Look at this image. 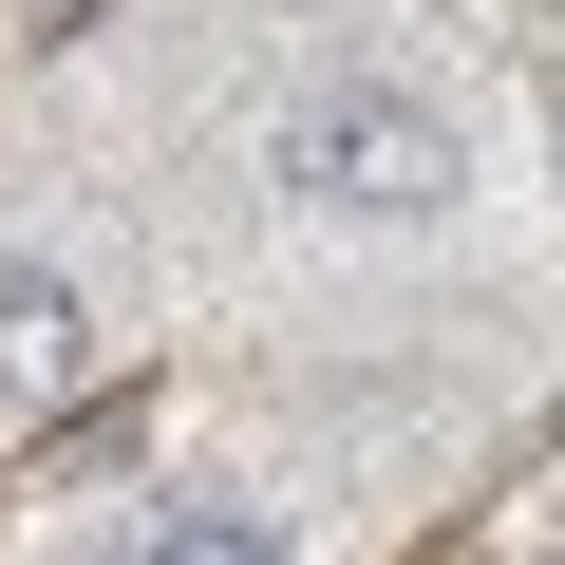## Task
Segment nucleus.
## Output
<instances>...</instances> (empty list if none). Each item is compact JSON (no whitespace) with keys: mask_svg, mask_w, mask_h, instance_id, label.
<instances>
[{"mask_svg":"<svg viewBox=\"0 0 565 565\" xmlns=\"http://www.w3.org/2000/svg\"><path fill=\"white\" fill-rule=\"evenodd\" d=\"M132 565H302V546H282L264 509H151V546Z\"/></svg>","mask_w":565,"mask_h":565,"instance_id":"7ed1b4c3","label":"nucleus"},{"mask_svg":"<svg viewBox=\"0 0 565 565\" xmlns=\"http://www.w3.org/2000/svg\"><path fill=\"white\" fill-rule=\"evenodd\" d=\"M95 377V302L57 264H0V396H76Z\"/></svg>","mask_w":565,"mask_h":565,"instance_id":"f03ea898","label":"nucleus"},{"mask_svg":"<svg viewBox=\"0 0 565 565\" xmlns=\"http://www.w3.org/2000/svg\"><path fill=\"white\" fill-rule=\"evenodd\" d=\"M264 170L302 189V207H340V226H434L452 207V114L396 95V76H321V95H282Z\"/></svg>","mask_w":565,"mask_h":565,"instance_id":"f257e3e1","label":"nucleus"}]
</instances>
